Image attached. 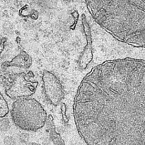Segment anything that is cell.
<instances>
[{"label":"cell","instance_id":"cell-2","mask_svg":"<svg viewBox=\"0 0 145 145\" xmlns=\"http://www.w3.org/2000/svg\"><path fill=\"white\" fill-rule=\"evenodd\" d=\"M95 22L117 40L145 48V0H85Z\"/></svg>","mask_w":145,"mask_h":145},{"label":"cell","instance_id":"cell-5","mask_svg":"<svg viewBox=\"0 0 145 145\" xmlns=\"http://www.w3.org/2000/svg\"><path fill=\"white\" fill-rule=\"evenodd\" d=\"M42 81L45 95L53 105H58L64 97V89L59 79L52 72L44 70Z\"/></svg>","mask_w":145,"mask_h":145},{"label":"cell","instance_id":"cell-7","mask_svg":"<svg viewBox=\"0 0 145 145\" xmlns=\"http://www.w3.org/2000/svg\"><path fill=\"white\" fill-rule=\"evenodd\" d=\"M32 64V59L29 54L22 49L19 54L10 61L5 62L2 66L3 68L9 67H18L23 69L29 68Z\"/></svg>","mask_w":145,"mask_h":145},{"label":"cell","instance_id":"cell-3","mask_svg":"<svg viewBox=\"0 0 145 145\" xmlns=\"http://www.w3.org/2000/svg\"><path fill=\"white\" fill-rule=\"evenodd\" d=\"M14 123L28 131H36L41 129L47 121V113L41 104L32 97L16 99L10 111Z\"/></svg>","mask_w":145,"mask_h":145},{"label":"cell","instance_id":"cell-4","mask_svg":"<svg viewBox=\"0 0 145 145\" xmlns=\"http://www.w3.org/2000/svg\"><path fill=\"white\" fill-rule=\"evenodd\" d=\"M29 73L24 72L18 74L13 79L5 93L12 99H18L27 97L33 95L36 90L39 83L32 81L28 75Z\"/></svg>","mask_w":145,"mask_h":145},{"label":"cell","instance_id":"cell-8","mask_svg":"<svg viewBox=\"0 0 145 145\" xmlns=\"http://www.w3.org/2000/svg\"><path fill=\"white\" fill-rule=\"evenodd\" d=\"M48 125L49 128L50 137L52 141L54 144H64V140L62 139L61 136L56 131V127L53 121V117L52 115L49 114L48 116L47 121Z\"/></svg>","mask_w":145,"mask_h":145},{"label":"cell","instance_id":"cell-1","mask_svg":"<svg viewBox=\"0 0 145 145\" xmlns=\"http://www.w3.org/2000/svg\"><path fill=\"white\" fill-rule=\"evenodd\" d=\"M78 134L89 145H145V61L108 60L83 78L73 103Z\"/></svg>","mask_w":145,"mask_h":145},{"label":"cell","instance_id":"cell-6","mask_svg":"<svg viewBox=\"0 0 145 145\" xmlns=\"http://www.w3.org/2000/svg\"><path fill=\"white\" fill-rule=\"evenodd\" d=\"M84 32L86 35V45L79 58V66L82 69H85L93 58L92 48V37L90 28L85 18H82Z\"/></svg>","mask_w":145,"mask_h":145},{"label":"cell","instance_id":"cell-9","mask_svg":"<svg viewBox=\"0 0 145 145\" xmlns=\"http://www.w3.org/2000/svg\"><path fill=\"white\" fill-rule=\"evenodd\" d=\"M9 110L8 103L0 91V118L5 117L8 113Z\"/></svg>","mask_w":145,"mask_h":145}]
</instances>
